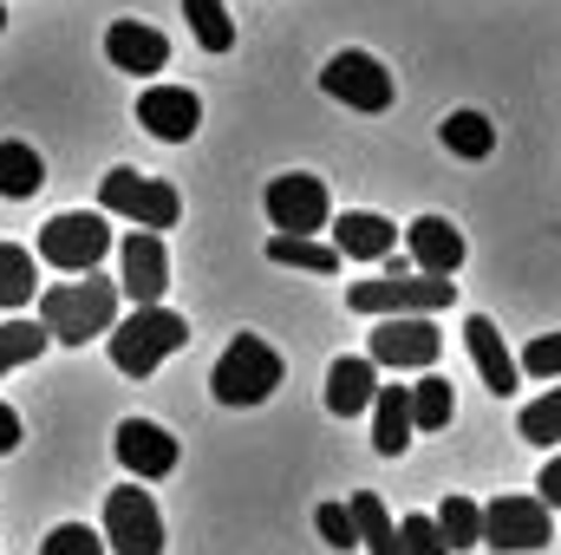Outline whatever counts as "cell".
Returning a JSON list of instances; mask_svg holds the SVG:
<instances>
[{
	"mask_svg": "<svg viewBox=\"0 0 561 555\" xmlns=\"http://www.w3.org/2000/svg\"><path fill=\"white\" fill-rule=\"evenodd\" d=\"M516 366H523L529 380H561V333H542V340H529Z\"/></svg>",
	"mask_w": 561,
	"mask_h": 555,
	"instance_id": "obj_34",
	"label": "cell"
},
{
	"mask_svg": "<svg viewBox=\"0 0 561 555\" xmlns=\"http://www.w3.org/2000/svg\"><path fill=\"white\" fill-rule=\"evenodd\" d=\"M46 347H53L46 327H33V320H0V380L20 373V366H33Z\"/></svg>",
	"mask_w": 561,
	"mask_h": 555,
	"instance_id": "obj_27",
	"label": "cell"
},
{
	"mask_svg": "<svg viewBox=\"0 0 561 555\" xmlns=\"http://www.w3.org/2000/svg\"><path fill=\"white\" fill-rule=\"evenodd\" d=\"M320 92L353 105V112H386L392 105V72L373 53H333L327 72H320Z\"/></svg>",
	"mask_w": 561,
	"mask_h": 555,
	"instance_id": "obj_11",
	"label": "cell"
},
{
	"mask_svg": "<svg viewBox=\"0 0 561 555\" xmlns=\"http://www.w3.org/2000/svg\"><path fill=\"white\" fill-rule=\"evenodd\" d=\"M405 249H412V269L419 275H457L463 269V236L444 223V216H419L412 229H405Z\"/></svg>",
	"mask_w": 561,
	"mask_h": 555,
	"instance_id": "obj_18",
	"label": "cell"
},
{
	"mask_svg": "<svg viewBox=\"0 0 561 555\" xmlns=\"http://www.w3.org/2000/svg\"><path fill=\"white\" fill-rule=\"evenodd\" d=\"M516 431H523L529 444H549V451H556V438H561V386H556V393H542L536 406H523Z\"/></svg>",
	"mask_w": 561,
	"mask_h": 555,
	"instance_id": "obj_30",
	"label": "cell"
},
{
	"mask_svg": "<svg viewBox=\"0 0 561 555\" xmlns=\"http://www.w3.org/2000/svg\"><path fill=\"white\" fill-rule=\"evenodd\" d=\"M437 530H444V543H450V555L457 550H483V503H470V497H444L437 503Z\"/></svg>",
	"mask_w": 561,
	"mask_h": 555,
	"instance_id": "obj_25",
	"label": "cell"
},
{
	"mask_svg": "<svg viewBox=\"0 0 561 555\" xmlns=\"http://www.w3.org/2000/svg\"><path fill=\"white\" fill-rule=\"evenodd\" d=\"M333 249H340V262H386L399 249V229L373 209H346L333 223Z\"/></svg>",
	"mask_w": 561,
	"mask_h": 555,
	"instance_id": "obj_19",
	"label": "cell"
},
{
	"mask_svg": "<svg viewBox=\"0 0 561 555\" xmlns=\"http://www.w3.org/2000/svg\"><path fill=\"white\" fill-rule=\"evenodd\" d=\"M0 26H7V7H0Z\"/></svg>",
	"mask_w": 561,
	"mask_h": 555,
	"instance_id": "obj_37",
	"label": "cell"
},
{
	"mask_svg": "<svg viewBox=\"0 0 561 555\" xmlns=\"http://www.w3.org/2000/svg\"><path fill=\"white\" fill-rule=\"evenodd\" d=\"M437 138L450 157H470V163H483L490 150H496V125L483 118V112H450L444 125H437Z\"/></svg>",
	"mask_w": 561,
	"mask_h": 555,
	"instance_id": "obj_23",
	"label": "cell"
},
{
	"mask_svg": "<svg viewBox=\"0 0 561 555\" xmlns=\"http://www.w3.org/2000/svg\"><path fill=\"white\" fill-rule=\"evenodd\" d=\"M33 281H39V269H33V249L0 242V314H7V307H26V301H33Z\"/></svg>",
	"mask_w": 561,
	"mask_h": 555,
	"instance_id": "obj_28",
	"label": "cell"
},
{
	"mask_svg": "<svg viewBox=\"0 0 561 555\" xmlns=\"http://www.w3.org/2000/svg\"><path fill=\"white\" fill-rule=\"evenodd\" d=\"M373 399H379V366L366 353H346V360L327 366V412L333 418L373 412Z\"/></svg>",
	"mask_w": 561,
	"mask_h": 555,
	"instance_id": "obj_17",
	"label": "cell"
},
{
	"mask_svg": "<svg viewBox=\"0 0 561 555\" xmlns=\"http://www.w3.org/2000/svg\"><path fill=\"white\" fill-rule=\"evenodd\" d=\"M346 510H353V530H359L366 555H405L399 523L386 517V497H379V490H353V497H346Z\"/></svg>",
	"mask_w": 561,
	"mask_h": 555,
	"instance_id": "obj_21",
	"label": "cell"
},
{
	"mask_svg": "<svg viewBox=\"0 0 561 555\" xmlns=\"http://www.w3.org/2000/svg\"><path fill=\"white\" fill-rule=\"evenodd\" d=\"M450 418H457V399H450V380L424 373L419 386H412V424H419V431H444Z\"/></svg>",
	"mask_w": 561,
	"mask_h": 555,
	"instance_id": "obj_29",
	"label": "cell"
},
{
	"mask_svg": "<svg viewBox=\"0 0 561 555\" xmlns=\"http://www.w3.org/2000/svg\"><path fill=\"white\" fill-rule=\"evenodd\" d=\"M536 497H542L549 510H561V451L542 464V477H536Z\"/></svg>",
	"mask_w": 561,
	"mask_h": 555,
	"instance_id": "obj_35",
	"label": "cell"
},
{
	"mask_svg": "<svg viewBox=\"0 0 561 555\" xmlns=\"http://www.w3.org/2000/svg\"><path fill=\"white\" fill-rule=\"evenodd\" d=\"M275 386H280V353L262 333H236V340L222 347L216 373H209V393H216L222 406H262Z\"/></svg>",
	"mask_w": 561,
	"mask_h": 555,
	"instance_id": "obj_5",
	"label": "cell"
},
{
	"mask_svg": "<svg viewBox=\"0 0 561 555\" xmlns=\"http://www.w3.org/2000/svg\"><path fill=\"white\" fill-rule=\"evenodd\" d=\"M183 20L203 39V53H236V20L222 0H183Z\"/></svg>",
	"mask_w": 561,
	"mask_h": 555,
	"instance_id": "obj_26",
	"label": "cell"
},
{
	"mask_svg": "<svg viewBox=\"0 0 561 555\" xmlns=\"http://www.w3.org/2000/svg\"><path fill=\"white\" fill-rule=\"evenodd\" d=\"M450 301H457V281L450 275H405L399 269V249L386 256V275L353 281V294H346V307L353 314H373V320H386V314H437Z\"/></svg>",
	"mask_w": 561,
	"mask_h": 555,
	"instance_id": "obj_3",
	"label": "cell"
},
{
	"mask_svg": "<svg viewBox=\"0 0 561 555\" xmlns=\"http://www.w3.org/2000/svg\"><path fill=\"white\" fill-rule=\"evenodd\" d=\"M99 536H105V550H118V555H163V517H157L150 490H138V477L105 497V530Z\"/></svg>",
	"mask_w": 561,
	"mask_h": 555,
	"instance_id": "obj_9",
	"label": "cell"
},
{
	"mask_svg": "<svg viewBox=\"0 0 561 555\" xmlns=\"http://www.w3.org/2000/svg\"><path fill=\"white\" fill-rule=\"evenodd\" d=\"M437 353H444V333L431 327V314H386L366 347L373 366H399V373H424Z\"/></svg>",
	"mask_w": 561,
	"mask_h": 555,
	"instance_id": "obj_10",
	"label": "cell"
},
{
	"mask_svg": "<svg viewBox=\"0 0 561 555\" xmlns=\"http://www.w3.org/2000/svg\"><path fill=\"white\" fill-rule=\"evenodd\" d=\"M549 536H556V510L542 497H496L483 510V550L529 555V550H549Z\"/></svg>",
	"mask_w": 561,
	"mask_h": 555,
	"instance_id": "obj_7",
	"label": "cell"
},
{
	"mask_svg": "<svg viewBox=\"0 0 561 555\" xmlns=\"http://www.w3.org/2000/svg\"><path fill=\"white\" fill-rule=\"evenodd\" d=\"M262 209H268V223H275L280 236H313V229L333 223V196H327V183L307 177V170L275 177V183L262 190Z\"/></svg>",
	"mask_w": 561,
	"mask_h": 555,
	"instance_id": "obj_8",
	"label": "cell"
},
{
	"mask_svg": "<svg viewBox=\"0 0 561 555\" xmlns=\"http://www.w3.org/2000/svg\"><path fill=\"white\" fill-rule=\"evenodd\" d=\"M118 464L150 484V477H170L176 471V438L163 431V424H150V418H125L118 424Z\"/></svg>",
	"mask_w": 561,
	"mask_h": 555,
	"instance_id": "obj_15",
	"label": "cell"
},
{
	"mask_svg": "<svg viewBox=\"0 0 561 555\" xmlns=\"http://www.w3.org/2000/svg\"><path fill=\"white\" fill-rule=\"evenodd\" d=\"M39 555H105V536L85 530V523H59V530H46Z\"/></svg>",
	"mask_w": 561,
	"mask_h": 555,
	"instance_id": "obj_32",
	"label": "cell"
},
{
	"mask_svg": "<svg viewBox=\"0 0 561 555\" xmlns=\"http://www.w3.org/2000/svg\"><path fill=\"white\" fill-rule=\"evenodd\" d=\"M463 347H470V360H477V373H483V386H490L496 399H510V393L523 386V366H516V353L503 347V333H496L490 314H470V320H463Z\"/></svg>",
	"mask_w": 561,
	"mask_h": 555,
	"instance_id": "obj_16",
	"label": "cell"
},
{
	"mask_svg": "<svg viewBox=\"0 0 561 555\" xmlns=\"http://www.w3.org/2000/svg\"><path fill=\"white\" fill-rule=\"evenodd\" d=\"M268 262L280 269H307V275H333L340 269V249L333 242H313V236H268Z\"/></svg>",
	"mask_w": 561,
	"mask_h": 555,
	"instance_id": "obj_24",
	"label": "cell"
},
{
	"mask_svg": "<svg viewBox=\"0 0 561 555\" xmlns=\"http://www.w3.org/2000/svg\"><path fill=\"white\" fill-rule=\"evenodd\" d=\"M399 543H405V555H450L437 517H405V523H399Z\"/></svg>",
	"mask_w": 561,
	"mask_h": 555,
	"instance_id": "obj_33",
	"label": "cell"
},
{
	"mask_svg": "<svg viewBox=\"0 0 561 555\" xmlns=\"http://www.w3.org/2000/svg\"><path fill=\"white\" fill-rule=\"evenodd\" d=\"M39 327L59 340V347H85L99 333L118 327V281H105L99 269L85 281H53L39 294Z\"/></svg>",
	"mask_w": 561,
	"mask_h": 555,
	"instance_id": "obj_1",
	"label": "cell"
},
{
	"mask_svg": "<svg viewBox=\"0 0 561 555\" xmlns=\"http://www.w3.org/2000/svg\"><path fill=\"white\" fill-rule=\"evenodd\" d=\"M163 287H170L163 236L131 229V236H125V249H118V294H125L131 307H157V301H163Z\"/></svg>",
	"mask_w": 561,
	"mask_h": 555,
	"instance_id": "obj_12",
	"label": "cell"
},
{
	"mask_svg": "<svg viewBox=\"0 0 561 555\" xmlns=\"http://www.w3.org/2000/svg\"><path fill=\"white\" fill-rule=\"evenodd\" d=\"M105 340H112V366H118L125 380H150L170 353H183V347H190V320H183V314H170V307L157 301V307H131Z\"/></svg>",
	"mask_w": 561,
	"mask_h": 555,
	"instance_id": "obj_2",
	"label": "cell"
},
{
	"mask_svg": "<svg viewBox=\"0 0 561 555\" xmlns=\"http://www.w3.org/2000/svg\"><path fill=\"white\" fill-rule=\"evenodd\" d=\"M313 530H320V543H327V550H359V530H353V510H346V503H320V510H313Z\"/></svg>",
	"mask_w": 561,
	"mask_h": 555,
	"instance_id": "obj_31",
	"label": "cell"
},
{
	"mask_svg": "<svg viewBox=\"0 0 561 555\" xmlns=\"http://www.w3.org/2000/svg\"><path fill=\"white\" fill-rule=\"evenodd\" d=\"M105 59L118 72H131V79H150V72L170 66V39L157 26H144V20H112L105 26Z\"/></svg>",
	"mask_w": 561,
	"mask_h": 555,
	"instance_id": "obj_14",
	"label": "cell"
},
{
	"mask_svg": "<svg viewBox=\"0 0 561 555\" xmlns=\"http://www.w3.org/2000/svg\"><path fill=\"white\" fill-rule=\"evenodd\" d=\"M7 451H20V412L13 406H0V457Z\"/></svg>",
	"mask_w": 561,
	"mask_h": 555,
	"instance_id": "obj_36",
	"label": "cell"
},
{
	"mask_svg": "<svg viewBox=\"0 0 561 555\" xmlns=\"http://www.w3.org/2000/svg\"><path fill=\"white\" fill-rule=\"evenodd\" d=\"M412 386H379V399H373V444H379V457H399L405 444H412Z\"/></svg>",
	"mask_w": 561,
	"mask_h": 555,
	"instance_id": "obj_20",
	"label": "cell"
},
{
	"mask_svg": "<svg viewBox=\"0 0 561 555\" xmlns=\"http://www.w3.org/2000/svg\"><path fill=\"white\" fill-rule=\"evenodd\" d=\"M112 256V229L105 216H85V209H66L39 229V262L66 269V275H92L99 262Z\"/></svg>",
	"mask_w": 561,
	"mask_h": 555,
	"instance_id": "obj_6",
	"label": "cell"
},
{
	"mask_svg": "<svg viewBox=\"0 0 561 555\" xmlns=\"http://www.w3.org/2000/svg\"><path fill=\"white\" fill-rule=\"evenodd\" d=\"M39 183H46V163H39V150H33V144H20V138L0 144V196H7V203H26Z\"/></svg>",
	"mask_w": 561,
	"mask_h": 555,
	"instance_id": "obj_22",
	"label": "cell"
},
{
	"mask_svg": "<svg viewBox=\"0 0 561 555\" xmlns=\"http://www.w3.org/2000/svg\"><path fill=\"white\" fill-rule=\"evenodd\" d=\"M138 125L163 144H190L196 125H203V99L190 86H150L138 99Z\"/></svg>",
	"mask_w": 561,
	"mask_h": 555,
	"instance_id": "obj_13",
	"label": "cell"
},
{
	"mask_svg": "<svg viewBox=\"0 0 561 555\" xmlns=\"http://www.w3.org/2000/svg\"><path fill=\"white\" fill-rule=\"evenodd\" d=\"M99 209L105 216H125V223H138V229H176V216H183V196H176V183H163V177H150V170H131V163H118V170H105L99 177Z\"/></svg>",
	"mask_w": 561,
	"mask_h": 555,
	"instance_id": "obj_4",
	"label": "cell"
}]
</instances>
